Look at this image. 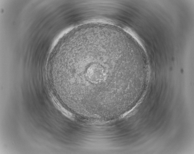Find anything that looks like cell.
I'll use <instances>...</instances> for the list:
<instances>
[{"instance_id":"6da1fadb","label":"cell","mask_w":194,"mask_h":154,"mask_svg":"<svg viewBox=\"0 0 194 154\" xmlns=\"http://www.w3.org/2000/svg\"><path fill=\"white\" fill-rule=\"evenodd\" d=\"M93 50H86L79 61L78 80L93 94L100 92L109 101L120 98L134 80L130 69L124 65L122 53L102 46L98 51Z\"/></svg>"}]
</instances>
